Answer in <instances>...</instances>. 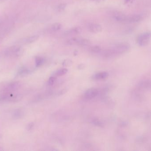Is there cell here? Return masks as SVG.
<instances>
[{
    "label": "cell",
    "mask_w": 151,
    "mask_h": 151,
    "mask_svg": "<svg viewBox=\"0 0 151 151\" xmlns=\"http://www.w3.org/2000/svg\"><path fill=\"white\" fill-rule=\"evenodd\" d=\"M81 32V29H80V28H78V27H76V28L71 29V30L69 31V32H66V33L68 34H76L80 33Z\"/></svg>",
    "instance_id": "18"
},
{
    "label": "cell",
    "mask_w": 151,
    "mask_h": 151,
    "mask_svg": "<svg viewBox=\"0 0 151 151\" xmlns=\"http://www.w3.org/2000/svg\"><path fill=\"white\" fill-rule=\"evenodd\" d=\"M88 29L91 32L97 33L101 32L102 28L99 24H90L88 27Z\"/></svg>",
    "instance_id": "7"
},
{
    "label": "cell",
    "mask_w": 151,
    "mask_h": 151,
    "mask_svg": "<svg viewBox=\"0 0 151 151\" xmlns=\"http://www.w3.org/2000/svg\"><path fill=\"white\" fill-rule=\"evenodd\" d=\"M93 1H97V2H98V1H100L101 0H93Z\"/></svg>",
    "instance_id": "27"
},
{
    "label": "cell",
    "mask_w": 151,
    "mask_h": 151,
    "mask_svg": "<svg viewBox=\"0 0 151 151\" xmlns=\"http://www.w3.org/2000/svg\"><path fill=\"white\" fill-rule=\"evenodd\" d=\"M150 86H151V83L149 80H144V81H141L139 84V86L141 89H150Z\"/></svg>",
    "instance_id": "12"
},
{
    "label": "cell",
    "mask_w": 151,
    "mask_h": 151,
    "mask_svg": "<svg viewBox=\"0 0 151 151\" xmlns=\"http://www.w3.org/2000/svg\"><path fill=\"white\" fill-rule=\"evenodd\" d=\"M72 61L70 60H65L63 63V65L64 66H70L72 64Z\"/></svg>",
    "instance_id": "22"
},
{
    "label": "cell",
    "mask_w": 151,
    "mask_h": 151,
    "mask_svg": "<svg viewBox=\"0 0 151 151\" xmlns=\"http://www.w3.org/2000/svg\"><path fill=\"white\" fill-rule=\"evenodd\" d=\"M62 28V25L60 23H55L51 26V29L52 31L56 32L60 30Z\"/></svg>",
    "instance_id": "15"
},
{
    "label": "cell",
    "mask_w": 151,
    "mask_h": 151,
    "mask_svg": "<svg viewBox=\"0 0 151 151\" xmlns=\"http://www.w3.org/2000/svg\"><path fill=\"white\" fill-rule=\"evenodd\" d=\"M24 115V112L23 111L22 109H16L13 113V116L15 119H20L22 118Z\"/></svg>",
    "instance_id": "11"
},
{
    "label": "cell",
    "mask_w": 151,
    "mask_h": 151,
    "mask_svg": "<svg viewBox=\"0 0 151 151\" xmlns=\"http://www.w3.org/2000/svg\"><path fill=\"white\" fill-rule=\"evenodd\" d=\"M66 6V4H61L58 6V8H57V9H58V11H63V10H64V9L65 8Z\"/></svg>",
    "instance_id": "23"
},
{
    "label": "cell",
    "mask_w": 151,
    "mask_h": 151,
    "mask_svg": "<svg viewBox=\"0 0 151 151\" xmlns=\"http://www.w3.org/2000/svg\"><path fill=\"white\" fill-rule=\"evenodd\" d=\"M38 37L37 36H32V37H28L19 40V42L20 44H24V45H27V44H31L37 40Z\"/></svg>",
    "instance_id": "6"
},
{
    "label": "cell",
    "mask_w": 151,
    "mask_h": 151,
    "mask_svg": "<svg viewBox=\"0 0 151 151\" xmlns=\"http://www.w3.org/2000/svg\"><path fill=\"white\" fill-rule=\"evenodd\" d=\"M150 32H145L141 34L137 38V43L140 46H145L149 44L150 41Z\"/></svg>",
    "instance_id": "2"
},
{
    "label": "cell",
    "mask_w": 151,
    "mask_h": 151,
    "mask_svg": "<svg viewBox=\"0 0 151 151\" xmlns=\"http://www.w3.org/2000/svg\"><path fill=\"white\" fill-rule=\"evenodd\" d=\"M68 70L66 68H61L58 70L55 73V76H62L67 74Z\"/></svg>",
    "instance_id": "13"
},
{
    "label": "cell",
    "mask_w": 151,
    "mask_h": 151,
    "mask_svg": "<svg viewBox=\"0 0 151 151\" xmlns=\"http://www.w3.org/2000/svg\"><path fill=\"white\" fill-rule=\"evenodd\" d=\"M127 17L124 15H117L114 17V18L117 22H126Z\"/></svg>",
    "instance_id": "14"
},
{
    "label": "cell",
    "mask_w": 151,
    "mask_h": 151,
    "mask_svg": "<svg viewBox=\"0 0 151 151\" xmlns=\"http://www.w3.org/2000/svg\"><path fill=\"white\" fill-rule=\"evenodd\" d=\"M45 60L44 58L41 57H37L36 58L35 62H36V66L37 67H39L43 65L45 63Z\"/></svg>",
    "instance_id": "17"
},
{
    "label": "cell",
    "mask_w": 151,
    "mask_h": 151,
    "mask_svg": "<svg viewBox=\"0 0 151 151\" xmlns=\"http://www.w3.org/2000/svg\"><path fill=\"white\" fill-rule=\"evenodd\" d=\"M75 45H78L81 46H85L90 45V41L86 39L78 38H75Z\"/></svg>",
    "instance_id": "8"
},
{
    "label": "cell",
    "mask_w": 151,
    "mask_h": 151,
    "mask_svg": "<svg viewBox=\"0 0 151 151\" xmlns=\"http://www.w3.org/2000/svg\"><path fill=\"white\" fill-rule=\"evenodd\" d=\"M29 70L28 68L25 67H23L19 70L17 74L19 76H24L29 74Z\"/></svg>",
    "instance_id": "16"
},
{
    "label": "cell",
    "mask_w": 151,
    "mask_h": 151,
    "mask_svg": "<svg viewBox=\"0 0 151 151\" xmlns=\"http://www.w3.org/2000/svg\"><path fill=\"white\" fill-rule=\"evenodd\" d=\"M142 17L139 15H135L131 16H127L126 22L136 23L141 21Z\"/></svg>",
    "instance_id": "9"
},
{
    "label": "cell",
    "mask_w": 151,
    "mask_h": 151,
    "mask_svg": "<svg viewBox=\"0 0 151 151\" xmlns=\"http://www.w3.org/2000/svg\"><path fill=\"white\" fill-rule=\"evenodd\" d=\"M93 123V124L94 125H96L99 127H103V124L100 120L98 119H93L92 122Z\"/></svg>",
    "instance_id": "20"
},
{
    "label": "cell",
    "mask_w": 151,
    "mask_h": 151,
    "mask_svg": "<svg viewBox=\"0 0 151 151\" xmlns=\"http://www.w3.org/2000/svg\"><path fill=\"white\" fill-rule=\"evenodd\" d=\"M99 91L97 88H92L88 89L84 94V97L87 100H91L99 95Z\"/></svg>",
    "instance_id": "5"
},
{
    "label": "cell",
    "mask_w": 151,
    "mask_h": 151,
    "mask_svg": "<svg viewBox=\"0 0 151 151\" xmlns=\"http://www.w3.org/2000/svg\"><path fill=\"white\" fill-rule=\"evenodd\" d=\"M0 1H6V0H0Z\"/></svg>",
    "instance_id": "28"
},
{
    "label": "cell",
    "mask_w": 151,
    "mask_h": 151,
    "mask_svg": "<svg viewBox=\"0 0 151 151\" xmlns=\"http://www.w3.org/2000/svg\"><path fill=\"white\" fill-rule=\"evenodd\" d=\"M91 52L94 53H98L100 52L101 51V49L99 46H94L91 47Z\"/></svg>",
    "instance_id": "19"
},
{
    "label": "cell",
    "mask_w": 151,
    "mask_h": 151,
    "mask_svg": "<svg viewBox=\"0 0 151 151\" xmlns=\"http://www.w3.org/2000/svg\"><path fill=\"white\" fill-rule=\"evenodd\" d=\"M21 47L17 46H14L8 48L5 52V55L7 56H19L21 54Z\"/></svg>",
    "instance_id": "4"
},
{
    "label": "cell",
    "mask_w": 151,
    "mask_h": 151,
    "mask_svg": "<svg viewBox=\"0 0 151 151\" xmlns=\"http://www.w3.org/2000/svg\"><path fill=\"white\" fill-rule=\"evenodd\" d=\"M56 78L55 76H52L49 78L48 82H47V84L48 86H52L55 83L56 81Z\"/></svg>",
    "instance_id": "21"
},
{
    "label": "cell",
    "mask_w": 151,
    "mask_h": 151,
    "mask_svg": "<svg viewBox=\"0 0 151 151\" xmlns=\"http://www.w3.org/2000/svg\"><path fill=\"white\" fill-rule=\"evenodd\" d=\"M133 0H125V1L126 3H130V2H132Z\"/></svg>",
    "instance_id": "25"
},
{
    "label": "cell",
    "mask_w": 151,
    "mask_h": 151,
    "mask_svg": "<svg viewBox=\"0 0 151 151\" xmlns=\"http://www.w3.org/2000/svg\"><path fill=\"white\" fill-rule=\"evenodd\" d=\"M34 126V123L33 122H31L28 124L27 126V129L28 131H30L33 129Z\"/></svg>",
    "instance_id": "24"
},
{
    "label": "cell",
    "mask_w": 151,
    "mask_h": 151,
    "mask_svg": "<svg viewBox=\"0 0 151 151\" xmlns=\"http://www.w3.org/2000/svg\"><path fill=\"white\" fill-rule=\"evenodd\" d=\"M129 48V45L126 44H120L116 45L111 50L114 52L115 55H118L120 54L123 53L128 51Z\"/></svg>",
    "instance_id": "3"
},
{
    "label": "cell",
    "mask_w": 151,
    "mask_h": 151,
    "mask_svg": "<svg viewBox=\"0 0 151 151\" xmlns=\"http://www.w3.org/2000/svg\"><path fill=\"white\" fill-rule=\"evenodd\" d=\"M21 83L19 82H14L9 84L6 88L0 91V98L7 94L12 93L21 87Z\"/></svg>",
    "instance_id": "1"
},
{
    "label": "cell",
    "mask_w": 151,
    "mask_h": 151,
    "mask_svg": "<svg viewBox=\"0 0 151 151\" xmlns=\"http://www.w3.org/2000/svg\"><path fill=\"white\" fill-rule=\"evenodd\" d=\"M108 76L109 74L107 72L103 71V72H99L95 74L93 76V78L97 80H101V79H106L108 77Z\"/></svg>",
    "instance_id": "10"
},
{
    "label": "cell",
    "mask_w": 151,
    "mask_h": 151,
    "mask_svg": "<svg viewBox=\"0 0 151 151\" xmlns=\"http://www.w3.org/2000/svg\"><path fill=\"white\" fill-rule=\"evenodd\" d=\"M3 37H4V36H2V35H1V34L0 35V43L1 42V41H2Z\"/></svg>",
    "instance_id": "26"
}]
</instances>
